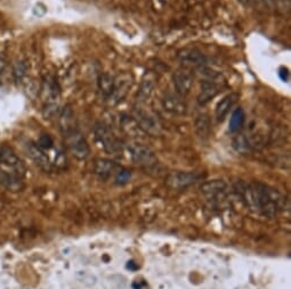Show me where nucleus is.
<instances>
[{"instance_id": "nucleus-1", "label": "nucleus", "mask_w": 291, "mask_h": 289, "mask_svg": "<svg viewBox=\"0 0 291 289\" xmlns=\"http://www.w3.org/2000/svg\"><path fill=\"white\" fill-rule=\"evenodd\" d=\"M235 190L248 208L266 217H274L287 206V199L280 191L261 182H239Z\"/></svg>"}, {"instance_id": "nucleus-2", "label": "nucleus", "mask_w": 291, "mask_h": 289, "mask_svg": "<svg viewBox=\"0 0 291 289\" xmlns=\"http://www.w3.org/2000/svg\"><path fill=\"white\" fill-rule=\"evenodd\" d=\"M65 144L71 154L78 159H86L91 154V148L86 138L77 127L64 132Z\"/></svg>"}, {"instance_id": "nucleus-3", "label": "nucleus", "mask_w": 291, "mask_h": 289, "mask_svg": "<svg viewBox=\"0 0 291 289\" xmlns=\"http://www.w3.org/2000/svg\"><path fill=\"white\" fill-rule=\"evenodd\" d=\"M95 138L97 143L100 144L103 149L106 151L107 154H111L113 156H120L122 154V146L120 144L119 139L113 135L110 129L104 124H97L94 129Z\"/></svg>"}, {"instance_id": "nucleus-4", "label": "nucleus", "mask_w": 291, "mask_h": 289, "mask_svg": "<svg viewBox=\"0 0 291 289\" xmlns=\"http://www.w3.org/2000/svg\"><path fill=\"white\" fill-rule=\"evenodd\" d=\"M129 156L135 164L143 167L154 166L158 163V158L154 151L147 146L141 144H133L128 147Z\"/></svg>"}, {"instance_id": "nucleus-5", "label": "nucleus", "mask_w": 291, "mask_h": 289, "mask_svg": "<svg viewBox=\"0 0 291 289\" xmlns=\"http://www.w3.org/2000/svg\"><path fill=\"white\" fill-rule=\"evenodd\" d=\"M0 165L16 173L19 177H24L25 165L16 153L8 146L0 147Z\"/></svg>"}, {"instance_id": "nucleus-6", "label": "nucleus", "mask_w": 291, "mask_h": 289, "mask_svg": "<svg viewBox=\"0 0 291 289\" xmlns=\"http://www.w3.org/2000/svg\"><path fill=\"white\" fill-rule=\"evenodd\" d=\"M202 175L195 172H174L167 177V186L172 189H183L199 181Z\"/></svg>"}, {"instance_id": "nucleus-7", "label": "nucleus", "mask_w": 291, "mask_h": 289, "mask_svg": "<svg viewBox=\"0 0 291 289\" xmlns=\"http://www.w3.org/2000/svg\"><path fill=\"white\" fill-rule=\"evenodd\" d=\"M174 87L176 89L178 96L185 97L188 96L192 90L193 87V76L192 74L188 71H177L175 72L174 76Z\"/></svg>"}, {"instance_id": "nucleus-8", "label": "nucleus", "mask_w": 291, "mask_h": 289, "mask_svg": "<svg viewBox=\"0 0 291 289\" xmlns=\"http://www.w3.org/2000/svg\"><path fill=\"white\" fill-rule=\"evenodd\" d=\"M220 91V87L218 81H215V77L211 76L208 80L202 81L201 83V91L197 96V103L200 105L208 104L212 98L218 95Z\"/></svg>"}, {"instance_id": "nucleus-9", "label": "nucleus", "mask_w": 291, "mask_h": 289, "mask_svg": "<svg viewBox=\"0 0 291 289\" xmlns=\"http://www.w3.org/2000/svg\"><path fill=\"white\" fill-rule=\"evenodd\" d=\"M136 118V123L138 124V127L144 130L145 132L150 135H155L158 134L159 131V126L158 121L155 120L154 116L152 114H150L149 112L142 111V109H137L135 114Z\"/></svg>"}, {"instance_id": "nucleus-10", "label": "nucleus", "mask_w": 291, "mask_h": 289, "mask_svg": "<svg viewBox=\"0 0 291 289\" xmlns=\"http://www.w3.org/2000/svg\"><path fill=\"white\" fill-rule=\"evenodd\" d=\"M0 183L9 191H19L23 189V178L16 173L0 165Z\"/></svg>"}, {"instance_id": "nucleus-11", "label": "nucleus", "mask_w": 291, "mask_h": 289, "mask_svg": "<svg viewBox=\"0 0 291 289\" xmlns=\"http://www.w3.org/2000/svg\"><path fill=\"white\" fill-rule=\"evenodd\" d=\"M28 151L30 157L32 158V161L44 171H50L52 170V163H50L48 155L46 154V151L42 148L39 147L38 144H30L28 146Z\"/></svg>"}, {"instance_id": "nucleus-12", "label": "nucleus", "mask_w": 291, "mask_h": 289, "mask_svg": "<svg viewBox=\"0 0 291 289\" xmlns=\"http://www.w3.org/2000/svg\"><path fill=\"white\" fill-rule=\"evenodd\" d=\"M238 99H239L238 93L231 92L225 96L223 99H220L218 101V104H217L216 106V119L218 122H223Z\"/></svg>"}, {"instance_id": "nucleus-13", "label": "nucleus", "mask_w": 291, "mask_h": 289, "mask_svg": "<svg viewBox=\"0 0 291 289\" xmlns=\"http://www.w3.org/2000/svg\"><path fill=\"white\" fill-rule=\"evenodd\" d=\"M200 189L204 194V196H207L210 199H217L219 197H224V195L226 194L227 186L222 180H212L204 182Z\"/></svg>"}, {"instance_id": "nucleus-14", "label": "nucleus", "mask_w": 291, "mask_h": 289, "mask_svg": "<svg viewBox=\"0 0 291 289\" xmlns=\"http://www.w3.org/2000/svg\"><path fill=\"white\" fill-rule=\"evenodd\" d=\"M162 105L167 112L173 113L176 115H182L186 112V104L182 99L181 96L174 95V93H168L162 99Z\"/></svg>"}, {"instance_id": "nucleus-15", "label": "nucleus", "mask_w": 291, "mask_h": 289, "mask_svg": "<svg viewBox=\"0 0 291 289\" xmlns=\"http://www.w3.org/2000/svg\"><path fill=\"white\" fill-rule=\"evenodd\" d=\"M118 167L119 166L116 165L115 162L106 158H97L94 163L95 174L102 179L110 178L114 172H116Z\"/></svg>"}, {"instance_id": "nucleus-16", "label": "nucleus", "mask_w": 291, "mask_h": 289, "mask_svg": "<svg viewBox=\"0 0 291 289\" xmlns=\"http://www.w3.org/2000/svg\"><path fill=\"white\" fill-rule=\"evenodd\" d=\"M98 87L100 92H102V95L105 97L106 99L111 100L115 89V79L113 76H111L110 74L104 73L98 79Z\"/></svg>"}, {"instance_id": "nucleus-17", "label": "nucleus", "mask_w": 291, "mask_h": 289, "mask_svg": "<svg viewBox=\"0 0 291 289\" xmlns=\"http://www.w3.org/2000/svg\"><path fill=\"white\" fill-rule=\"evenodd\" d=\"M58 123H60V129L62 134L67 132L71 129L76 128V120L73 115L72 109L70 107H64L63 111L58 115Z\"/></svg>"}, {"instance_id": "nucleus-18", "label": "nucleus", "mask_w": 291, "mask_h": 289, "mask_svg": "<svg viewBox=\"0 0 291 289\" xmlns=\"http://www.w3.org/2000/svg\"><path fill=\"white\" fill-rule=\"evenodd\" d=\"M180 58L182 62L190 65H202L203 55L196 49H184L180 53Z\"/></svg>"}, {"instance_id": "nucleus-19", "label": "nucleus", "mask_w": 291, "mask_h": 289, "mask_svg": "<svg viewBox=\"0 0 291 289\" xmlns=\"http://www.w3.org/2000/svg\"><path fill=\"white\" fill-rule=\"evenodd\" d=\"M244 122H246V113H244L242 108H236L232 113L230 119V131L233 132V134L240 131L242 129Z\"/></svg>"}, {"instance_id": "nucleus-20", "label": "nucleus", "mask_w": 291, "mask_h": 289, "mask_svg": "<svg viewBox=\"0 0 291 289\" xmlns=\"http://www.w3.org/2000/svg\"><path fill=\"white\" fill-rule=\"evenodd\" d=\"M155 87V82L153 79H144L141 84V89H139V98L142 100H146L149 99L151 95H152L153 89Z\"/></svg>"}, {"instance_id": "nucleus-21", "label": "nucleus", "mask_w": 291, "mask_h": 289, "mask_svg": "<svg viewBox=\"0 0 291 289\" xmlns=\"http://www.w3.org/2000/svg\"><path fill=\"white\" fill-rule=\"evenodd\" d=\"M28 72V65L24 61H18L13 66V75L17 82H21Z\"/></svg>"}, {"instance_id": "nucleus-22", "label": "nucleus", "mask_w": 291, "mask_h": 289, "mask_svg": "<svg viewBox=\"0 0 291 289\" xmlns=\"http://www.w3.org/2000/svg\"><path fill=\"white\" fill-rule=\"evenodd\" d=\"M38 144H39V147L42 148V149L46 151V150L52 149L53 146H54V143L49 136H42L41 138L39 139Z\"/></svg>"}, {"instance_id": "nucleus-23", "label": "nucleus", "mask_w": 291, "mask_h": 289, "mask_svg": "<svg viewBox=\"0 0 291 289\" xmlns=\"http://www.w3.org/2000/svg\"><path fill=\"white\" fill-rule=\"evenodd\" d=\"M130 179V173L127 170H121L116 173V182L118 183H126Z\"/></svg>"}, {"instance_id": "nucleus-24", "label": "nucleus", "mask_w": 291, "mask_h": 289, "mask_svg": "<svg viewBox=\"0 0 291 289\" xmlns=\"http://www.w3.org/2000/svg\"><path fill=\"white\" fill-rule=\"evenodd\" d=\"M6 58L5 56H2V55H0V74H1L3 71H5V68H6Z\"/></svg>"}]
</instances>
